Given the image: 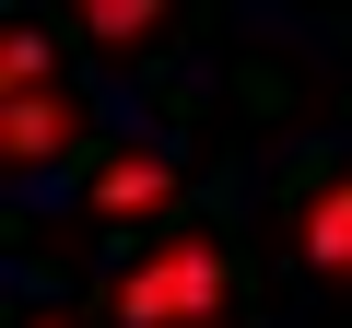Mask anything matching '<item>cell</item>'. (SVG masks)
<instances>
[{
  "label": "cell",
  "mask_w": 352,
  "mask_h": 328,
  "mask_svg": "<svg viewBox=\"0 0 352 328\" xmlns=\"http://www.w3.org/2000/svg\"><path fill=\"white\" fill-rule=\"evenodd\" d=\"M223 293H235L223 235H164V246H141V258L106 281V328H212Z\"/></svg>",
  "instance_id": "obj_1"
},
{
  "label": "cell",
  "mask_w": 352,
  "mask_h": 328,
  "mask_svg": "<svg viewBox=\"0 0 352 328\" xmlns=\"http://www.w3.org/2000/svg\"><path fill=\"white\" fill-rule=\"evenodd\" d=\"M82 129H94V106L71 82H12L0 94V164L12 176H47L59 152H82Z\"/></svg>",
  "instance_id": "obj_4"
},
{
  "label": "cell",
  "mask_w": 352,
  "mask_h": 328,
  "mask_svg": "<svg viewBox=\"0 0 352 328\" xmlns=\"http://www.w3.org/2000/svg\"><path fill=\"white\" fill-rule=\"evenodd\" d=\"M176 200H188V176H176L164 141H106L94 176H82V211H94V223H164Z\"/></svg>",
  "instance_id": "obj_2"
},
{
  "label": "cell",
  "mask_w": 352,
  "mask_h": 328,
  "mask_svg": "<svg viewBox=\"0 0 352 328\" xmlns=\"http://www.w3.org/2000/svg\"><path fill=\"white\" fill-rule=\"evenodd\" d=\"M0 82H59V47H47V24H0Z\"/></svg>",
  "instance_id": "obj_6"
},
{
  "label": "cell",
  "mask_w": 352,
  "mask_h": 328,
  "mask_svg": "<svg viewBox=\"0 0 352 328\" xmlns=\"http://www.w3.org/2000/svg\"><path fill=\"white\" fill-rule=\"evenodd\" d=\"M24 328H71V316H47V305H36V316H24Z\"/></svg>",
  "instance_id": "obj_7"
},
{
  "label": "cell",
  "mask_w": 352,
  "mask_h": 328,
  "mask_svg": "<svg viewBox=\"0 0 352 328\" xmlns=\"http://www.w3.org/2000/svg\"><path fill=\"white\" fill-rule=\"evenodd\" d=\"M71 24H82V47H106V59H153L164 24H176V0H71Z\"/></svg>",
  "instance_id": "obj_5"
},
{
  "label": "cell",
  "mask_w": 352,
  "mask_h": 328,
  "mask_svg": "<svg viewBox=\"0 0 352 328\" xmlns=\"http://www.w3.org/2000/svg\"><path fill=\"white\" fill-rule=\"evenodd\" d=\"M294 12H340V0H294Z\"/></svg>",
  "instance_id": "obj_8"
},
{
  "label": "cell",
  "mask_w": 352,
  "mask_h": 328,
  "mask_svg": "<svg viewBox=\"0 0 352 328\" xmlns=\"http://www.w3.org/2000/svg\"><path fill=\"white\" fill-rule=\"evenodd\" d=\"M282 246H294L317 281H352V152H329V164H305V176H294Z\"/></svg>",
  "instance_id": "obj_3"
}]
</instances>
